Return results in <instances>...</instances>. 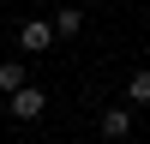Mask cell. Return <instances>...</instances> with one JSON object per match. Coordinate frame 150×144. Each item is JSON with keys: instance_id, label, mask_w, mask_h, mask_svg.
Returning a JSON list of instances; mask_svg holds the SVG:
<instances>
[{"instance_id": "cell-1", "label": "cell", "mask_w": 150, "mask_h": 144, "mask_svg": "<svg viewBox=\"0 0 150 144\" xmlns=\"http://www.w3.org/2000/svg\"><path fill=\"white\" fill-rule=\"evenodd\" d=\"M54 42H60L54 18H24L18 24V48H24V54H42V48H54Z\"/></svg>"}, {"instance_id": "cell-2", "label": "cell", "mask_w": 150, "mask_h": 144, "mask_svg": "<svg viewBox=\"0 0 150 144\" xmlns=\"http://www.w3.org/2000/svg\"><path fill=\"white\" fill-rule=\"evenodd\" d=\"M42 108H48V96L36 90V84H24V90L6 96V114H12V120H42Z\"/></svg>"}, {"instance_id": "cell-3", "label": "cell", "mask_w": 150, "mask_h": 144, "mask_svg": "<svg viewBox=\"0 0 150 144\" xmlns=\"http://www.w3.org/2000/svg\"><path fill=\"white\" fill-rule=\"evenodd\" d=\"M96 126H102V138H126V132H132V108H126V102L102 108V120H96Z\"/></svg>"}, {"instance_id": "cell-4", "label": "cell", "mask_w": 150, "mask_h": 144, "mask_svg": "<svg viewBox=\"0 0 150 144\" xmlns=\"http://www.w3.org/2000/svg\"><path fill=\"white\" fill-rule=\"evenodd\" d=\"M126 102H132V108H150V66H138V72L126 78Z\"/></svg>"}, {"instance_id": "cell-5", "label": "cell", "mask_w": 150, "mask_h": 144, "mask_svg": "<svg viewBox=\"0 0 150 144\" xmlns=\"http://www.w3.org/2000/svg\"><path fill=\"white\" fill-rule=\"evenodd\" d=\"M24 84H30V72H24V60H0V90H24Z\"/></svg>"}, {"instance_id": "cell-6", "label": "cell", "mask_w": 150, "mask_h": 144, "mask_svg": "<svg viewBox=\"0 0 150 144\" xmlns=\"http://www.w3.org/2000/svg\"><path fill=\"white\" fill-rule=\"evenodd\" d=\"M54 30H60V42H72V36L84 30V12H78V6H60V12H54Z\"/></svg>"}]
</instances>
